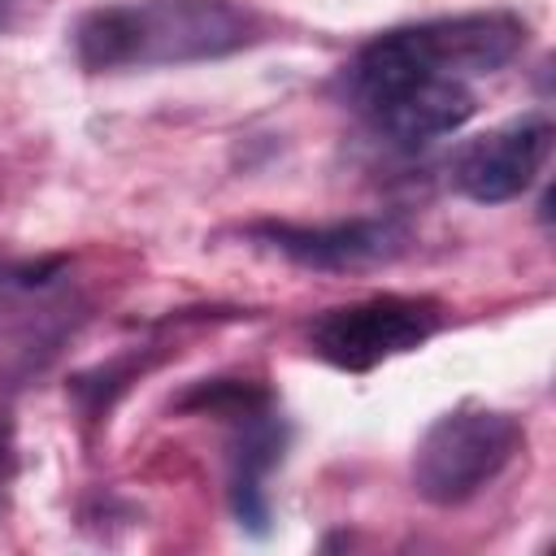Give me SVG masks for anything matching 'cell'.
<instances>
[{
  "mask_svg": "<svg viewBox=\"0 0 556 556\" xmlns=\"http://www.w3.org/2000/svg\"><path fill=\"white\" fill-rule=\"evenodd\" d=\"M252 39V13L230 0H152L91 9L74 26V48L87 70L217 56Z\"/></svg>",
  "mask_w": 556,
  "mask_h": 556,
  "instance_id": "cell-1",
  "label": "cell"
},
{
  "mask_svg": "<svg viewBox=\"0 0 556 556\" xmlns=\"http://www.w3.org/2000/svg\"><path fill=\"white\" fill-rule=\"evenodd\" d=\"M521 447V426L508 413L460 408L439 417L413 456V486L430 504H460L478 495Z\"/></svg>",
  "mask_w": 556,
  "mask_h": 556,
  "instance_id": "cell-2",
  "label": "cell"
},
{
  "mask_svg": "<svg viewBox=\"0 0 556 556\" xmlns=\"http://www.w3.org/2000/svg\"><path fill=\"white\" fill-rule=\"evenodd\" d=\"M439 330V304L421 295H374L348 308H330L313 326V348L339 369H374L387 356L421 348Z\"/></svg>",
  "mask_w": 556,
  "mask_h": 556,
  "instance_id": "cell-3",
  "label": "cell"
},
{
  "mask_svg": "<svg viewBox=\"0 0 556 556\" xmlns=\"http://www.w3.org/2000/svg\"><path fill=\"white\" fill-rule=\"evenodd\" d=\"M547 148H552V126L543 117H513L465 143L452 165V178L469 200L500 204L534 182V174L547 161Z\"/></svg>",
  "mask_w": 556,
  "mask_h": 556,
  "instance_id": "cell-4",
  "label": "cell"
},
{
  "mask_svg": "<svg viewBox=\"0 0 556 556\" xmlns=\"http://www.w3.org/2000/svg\"><path fill=\"white\" fill-rule=\"evenodd\" d=\"M413 39L417 61L430 74L465 78V74H491L526 43V26L513 13H465V17H439L426 26H404Z\"/></svg>",
  "mask_w": 556,
  "mask_h": 556,
  "instance_id": "cell-5",
  "label": "cell"
},
{
  "mask_svg": "<svg viewBox=\"0 0 556 556\" xmlns=\"http://www.w3.org/2000/svg\"><path fill=\"white\" fill-rule=\"evenodd\" d=\"M282 256L313 269H361L404 252L408 230L391 217H356L334 226H261L256 230Z\"/></svg>",
  "mask_w": 556,
  "mask_h": 556,
  "instance_id": "cell-6",
  "label": "cell"
},
{
  "mask_svg": "<svg viewBox=\"0 0 556 556\" xmlns=\"http://www.w3.org/2000/svg\"><path fill=\"white\" fill-rule=\"evenodd\" d=\"M378 122V130H387L395 143H430L439 135H452L460 130L478 100L473 91L465 87V78H447V74H426V78H413L387 96H378L374 104H365Z\"/></svg>",
  "mask_w": 556,
  "mask_h": 556,
  "instance_id": "cell-7",
  "label": "cell"
},
{
  "mask_svg": "<svg viewBox=\"0 0 556 556\" xmlns=\"http://www.w3.org/2000/svg\"><path fill=\"white\" fill-rule=\"evenodd\" d=\"M9 13H13V0H0V26L9 22Z\"/></svg>",
  "mask_w": 556,
  "mask_h": 556,
  "instance_id": "cell-8",
  "label": "cell"
}]
</instances>
